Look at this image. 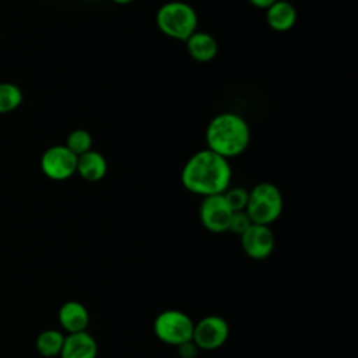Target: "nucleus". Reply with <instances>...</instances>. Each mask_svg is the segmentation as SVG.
<instances>
[{
	"instance_id": "obj_21",
	"label": "nucleus",
	"mask_w": 358,
	"mask_h": 358,
	"mask_svg": "<svg viewBox=\"0 0 358 358\" xmlns=\"http://www.w3.org/2000/svg\"><path fill=\"white\" fill-rule=\"evenodd\" d=\"M252 6H255V7H257V8H267L268 6H271L275 0H248Z\"/></svg>"
},
{
	"instance_id": "obj_2",
	"label": "nucleus",
	"mask_w": 358,
	"mask_h": 358,
	"mask_svg": "<svg viewBox=\"0 0 358 358\" xmlns=\"http://www.w3.org/2000/svg\"><path fill=\"white\" fill-rule=\"evenodd\" d=\"M207 148L229 159L243 154L250 143L248 122L238 113L222 112L214 116L206 129Z\"/></svg>"
},
{
	"instance_id": "obj_3",
	"label": "nucleus",
	"mask_w": 358,
	"mask_h": 358,
	"mask_svg": "<svg viewBox=\"0 0 358 358\" xmlns=\"http://www.w3.org/2000/svg\"><path fill=\"white\" fill-rule=\"evenodd\" d=\"M157 27L169 38L186 41L197 31V14L194 8L185 1H168L162 4L155 14Z\"/></svg>"
},
{
	"instance_id": "obj_12",
	"label": "nucleus",
	"mask_w": 358,
	"mask_h": 358,
	"mask_svg": "<svg viewBox=\"0 0 358 358\" xmlns=\"http://www.w3.org/2000/svg\"><path fill=\"white\" fill-rule=\"evenodd\" d=\"M296 10L287 0H275L266 8V21L268 27L277 32H287L296 22Z\"/></svg>"
},
{
	"instance_id": "obj_11",
	"label": "nucleus",
	"mask_w": 358,
	"mask_h": 358,
	"mask_svg": "<svg viewBox=\"0 0 358 358\" xmlns=\"http://www.w3.org/2000/svg\"><path fill=\"white\" fill-rule=\"evenodd\" d=\"M57 319L67 334L85 331L90 324V312L84 303L78 301H67L60 306Z\"/></svg>"
},
{
	"instance_id": "obj_14",
	"label": "nucleus",
	"mask_w": 358,
	"mask_h": 358,
	"mask_svg": "<svg viewBox=\"0 0 358 358\" xmlns=\"http://www.w3.org/2000/svg\"><path fill=\"white\" fill-rule=\"evenodd\" d=\"M106 172H108V162L101 152L95 150H90L77 157L76 173H78L83 179L88 182H98L102 178H105Z\"/></svg>"
},
{
	"instance_id": "obj_22",
	"label": "nucleus",
	"mask_w": 358,
	"mask_h": 358,
	"mask_svg": "<svg viewBox=\"0 0 358 358\" xmlns=\"http://www.w3.org/2000/svg\"><path fill=\"white\" fill-rule=\"evenodd\" d=\"M112 1H115V3H117V4H127V3H130V1H133V0H112Z\"/></svg>"
},
{
	"instance_id": "obj_19",
	"label": "nucleus",
	"mask_w": 358,
	"mask_h": 358,
	"mask_svg": "<svg viewBox=\"0 0 358 358\" xmlns=\"http://www.w3.org/2000/svg\"><path fill=\"white\" fill-rule=\"evenodd\" d=\"M252 220L249 218L248 213L245 210L242 211H235L231 215L229 224H228V231L227 232H232L235 235H242L250 225H252Z\"/></svg>"
},
{
	"instance_id": "obj_16",
	"label": "nucleus",
	"mask_w": 358,
	"mask_h": 358,
	"mask_svg": "<svg viewBox=\"0 0 358 358\" xmlns=\"http://www.w3.org/2000/svg\"><path fill=\"white\" fill-rule=\"evenodd\" d=\"M22 102V91L17 84L0 83V113L15 110Z\"/></svg>"
},
{
	"instance_id": "obj_15",
	"label": "nucleus",
	"mask_w": 358,
	"mask_h": 358,
	"mask_svg": "<svg viewBox=\"0 0 358 358\" xmlns=\"http://www.w3.org/2000/svg\"><path fill=\"white\" fill-rule=\"evenodd\" d=\"M63 343H64V334L62 331L56 329H48L38 334L35 340V347L41 355L46 358H52L60 354Z\"/></svg>"
},
{
	"instance_id": "obj_1",
	"label": "nucleus",
	"mask_w": 358,
	"mask_h": 358,
	"mask_svg": "<svg viewBox=\"0 0 358 358\" xmlns=\"http://www.w3.org/2000/svg\"><path fill=\"white\" fill-rule=\"evenodd\" d=\"M231 179L232 169L228 159L208 148L194 152L180 172L183 187L203 197L224 193Z\"/></svg>"
},
{
	"instance_id": "obj_4",
	"label": "nucleus",
	"mask_w": 358,
	"mask_h": 358,
	"mask_svg": "<svg viewBox=\"0 0 358 358\" xmlns=\"http://www.w3.org/2000/svg\"><path fill=\"white\" fill-rule=\"evenodd\" d=\"M284 200L281 190L270 182H260L249 190L245 211L253 224L268 225L277 221L282 213Z\"/></svg>"
},
{
	"instance_id": "obj_8",
	"label": "nucleus",
	"mask_w": 358,
	"mask_h": 358,
	"mask_svg": "<svg viewBox=\"0 0 358 358\" xmlns=\"http://www.w3.org/2000/svg\"><path fill=\"white\" fill-rule=\"evenodd\" d=\"M232 211L221 194H213L203 197L199 208V217L203 227L214 234H221L228 231V224Z\"/></svg>"
},
{
	"instance_id": "obj_13",
	"label": "nucleus",
	"mask_w": 358,
	"mask_h": 358,
	"mask_svg": "<svg viewBox=\"0 0 358 358\" xmlns=\"http://www.w3.org/2000/svg\"><path fill=\"white\" fill-rule=\"evenodd\" d=\"M185 42L187 53L197 62H211L218 53V43L208 32L194 31Z\"/></svg>"
},
{
	"instance_id": "obj_20",
	"label": "nucleus",
	"mask_w": 358,
	"mask_h": 358,
	"mask_svg": "<svg viewBox=\"0 0 358 358\" xmlns=\"http://www.w3.org/2000/svg\"><path fill=\"white\" fill-rule=\"evenodd\" d=\"M197 347L193 344V341H187L182 345L178 347V351H179V355L182 358H194L196 354H197Z\"/></svg>"
},
{
	"instance_id": "obj_5",
	"label": "nucleus",
	"mask_w": 358,
	"mask_h": 358,
	"mask_svg": "<svg viewBox=\"0 0 358 358\" xmlns=\"http://www.w3.org/2000/svg\"><path fill=\"white\" fill-rule=\"evenodd\" d=\"M193 326L194 322L187 313L178 309H166L157 315L152 329L159 341L179 347L192 341Z\"/></svg>"
},
{
	"instance_id": "obj_9",
	"label": "nucleus",
	"mask_w": 358,
	"mask_h": 358,
	"mask_svg": "<svg viewBox=\"0 0 358 358\" xmlns=\"http://www.w3.org/2000/svg\"><path fill=\"white\" fill-rule=\"evenodd\" d=\"M239 238L242 250L253 260L267 259L275 246V238L268 225L252 224Z\"/></svg>"
},
{
	"instance_id": "obj_7",
	"label": "nucleus",
	"mask_w": 358,
	"mask_h": 358,
	"mask_svg": "<svg viewBox=\"0 0 358 358\" xmlns=\"http://www.w3.org/2000/svg\"><path fill=\"white\" fill-rule=\"evenodd\" d=\"M41 171L52 180H66L76 173L77 155L64 144L52 145L41 157Z\"/></svg>"
},
{
	"instance_id": "obj_6",
	"label": "nucleus",
	"mask_w": 358,
	"mask_h": 358,
	"mask_svg": "<svg viewBox=\"0 0 358 358\" xmlns=\"http://www.w3.org/2000/svg\"><path fill=\"white\" fill-rule=\"evenodd\" d=\"M229 337L228 322L218 315H207L193 326L192 341L199 350L213 351L221 348Z\"/></svg>"
},
{
	"instance_id": "obj_17",
	"label": "nucleus",
	"mask_w": 358,
	"mask_h": 358,
	"mask_svg": "<svg viewBox=\"0 0 358 358\" xmlns=\"http://www.w3.org/2000/svg\"><path fill=\"white\" fill-rule=\"evenodd\" d=\"M64 145L74 154L81 155L90 150H92V136L85 129H76L69 133Z\"/></svg>"
},
{
	"instance_id": "obj_18",
	"label": "nucleus",
	"mask_w": 358,
	"mask_h": 358,
	"mask_svg": "<svg viewBox=\"0 0 358 358\" xmlns=\"http://www.w3.org/2000/svg\"><path fill=\"white\" fill-rule=\"evenodd\" d=\"M224 200L228 204V207L231 208L232 213L235 211H242L246 208L248 204V197H249V190H246L245 187L241 186H235V187H228L224 193Z\"/></svg>"
},
{
	"instance_id": "obj_10",
	"label": "nucleus",
	"mask_w": 358,
	"mask_h": 358,
	"mask_svg": "<svg viewBox=\"0 0 358 358\" xmlns=\"http://www.w3.org/2000/svg\"><path fill=\"white\" fill-rule=\"evenodd\" d=\"M98 344L85 330L64 336V343L59 354L60 358H96Z\"/></svg>"
}]
</instances>
